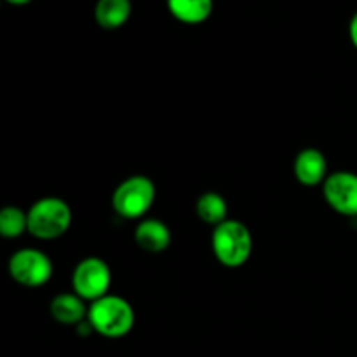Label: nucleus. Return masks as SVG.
Segmentation results:
<instances>
[{"instance_id":"obj_1","label":"nucleus","mask_w":357,"mask_h":357,"mask_svg":"<svg viewBox=\"0 0 357 357\" xmlns=\"http://www.w3.org/2000/svg\"><path fill=\"white\" fill-rule=\"evenodd\" d=\"M87 319L94 333L107 338H122L135 326V310L128 300L107 295L91 303Z\"/></svg>"},{"instance_id":"obj_2","label":"nucleus","mask_w":357,"mask_h":357,"mask_svg":"<svg viewBox=\"0 0 357 357\" xmlns=\"http://www.w3.org/2000/svg\"><path fill=\"white\" fill-rule=\"evenodd\" d=\"M211 246L216 260L223 267L237 268L250 260L253 237L244 223L237 220H225L213 230Z\"/></svg>"},{"instance_id":"obj_3","label":"nucleus","mask_w":357,"mask_h":357,"mask_svg":"<svg viewBox=\"0 0 357 357\" xmlns=\"http://www.w3.org/2000/svg\"><path fill=\"white\" fill-rule=\"evenodd\" d=\"M72 225V209L63 199L44 197L28 211V232L40 241L61 237Z\"/></svg>"},{"instance_id":"obj_4","label":"nucleus","mask_w":357,"mask_h":357,"mask_svg":"<svg viewBox=\"0 0 357 357\" xmlns=\"http://www.w3.org/2000/svg\"><path fill=\"white\" fill-rule=\"evenodd\" d=\"M155 201V185L150 178L136 174L122 181L114 192L112 204L122 218L136 220L149 213Z\"/></svg>"},{"instance_id":"obj_5","label":"nucleus","mask_w":357,"mask_h":357,"mask_svg":"<svg viewBox=\"0 0 357 357\" xmlns=\"http://www.w3.org/2000/svg\"><path fill=\"white\" fill-rule=\"evenodd\" d=\"M73 291L91 303L108 295L112 284L110 267L101 258L91 257L79 261L72 278Z\"/></svg>"},{"instance_id":"obj_6","label":"nucleus","mask_w":357,"mask_h":357,"mask_svg":"<svg viewBox=\"0 0 357 357\" xmlns=\"http://www.w3.org/2000/svg\"><path fill=\"white\" fill-rule=\"evenodd\" d=\"M9 274L17 284L26 288L44 286L52 275V264L47 255L33 248L16 251L9 260Z\"/></svg>"},{"instance_id":"obj_7","label":"nucleus","mask_w":357,"mask_h":357,"mask_svg":"<svg viewBox=\"0 0 357 357\" xmlns=\"http://www.w3.org/2000/svg\"><path fill=\"white\" fill-rule=\"evenodd\" d=\"M324 199L333 211L344 216H357V174L338 171L323 183Z\"/></svg>"},{"instance_id":"obj_8","label":"nucleus","mask_w":357,"mask_h":357,"mask_svg":"<svg viewBox=\"0 0 357 357\" xmlns=\"http://www.w3.org/2000/svg\"><path fill=\"white\" fill-rule=\"evenodd\" d=\"M295 176L305 187H317L326 181V157L317 149H305L295 159Z\"/></svg>"},{"instance_id":"obj_9","label":"nucleus","mask_w":357,"mask_h":357,"mask_svg":"<svg viewBox=\"0 0 357 357\" xmlns=\"http://www.w3.org/2000/svg\"><path fill=\"white\" fill-rule=\"evenodd\" d=\"M135 239L138 246L149 253H162L171 244V230L160 220H143L136 227Z\"/></svg>"},{"instance_id":"obj_10","label":"nucleus","mask_w":357,"mask_h":357,"mask_svg":"<svg viewBox=\"0 0 357 357\" xmlns=\"http://www.w3.org/2000/svg\"><path fill=\"white\" fill-rule=\"evenodd\" d=\"M86 300L80 298L77 293H61L51 302V316L58 323L66 326H79L87 319L89 309L86 307Z\"/></svg>"},{"instance_id":"obj_11","label":"nucleus","mask_w":357,"mask_h":357,"mask_svg":"<svg viewBox=\"0 0 357 357\" xmlns=\"http://www.w3.org/2000/svg\"><path fill=\"white\" fill-rule=\"evenodd\" d=\"M131 9V0H98L94 20L105 30H115L128 23Z\"/></svg>"},{"instance_id":"obj_12","label":"nucleus","mask_w":357,"mask_h":357,"mask_svg":"<svg viewBox=\"0 0 357 357\" xmlns=\"http://www.w3.org/2000/svg\"><path fill=\"white\" fill-rule=\"evenodd\" d=\"M167 9L185 24H201L213 13V0H167Z\"/></svg>"},{"instance_id":"obj_13","label":"nucleus","mask_w":357,"mask_h":357,"mask_svg":"<svg viewBox=\"0 0 357 357\" xmlns=\"http://www.w3.org/2000/svg\"><path fill=\"white\" fill-rule=\"evenodd\" d=\"M195 211L202 222L218 227L227 220V201L216 192H206L197 199Z\"/></svg>"},{"instance_id":"obj_14","label":"nucleus","mask_w":357,"mask_h":357,"mask_svg":"<svg viewBox=\"0 0 357 357\" xmlns=\"http://www.w3.org/2000/svg\"><path fill=\"white\" fill-rule=\"evenodd\" d=\"M28 230V213L17 206H7L0 211V234L6 239H16Z\"/></svg>"},{"instance_id":"obj_15","label":"nucleus","mask_w":357,"mask_h":357,"mask_svg":"<svg viewBox=\"0 0 357 357\" xmlns=\"http://www.w3.org/2000/svg\"><path fill=\"white\" fill-rule=\"evenodd\" d=\"M349 37H351L352 45L357 49V13L352 16L351 24H349Z\"/></svg>"},{"instance_id":"obj_16","label":"nucleus","mask_w":357,"mask_h":357,"mask_svg":"<svg viewBox=\"0 0 357 357\" xmlns=\"http://www.w3.org/2000/svg\"><path fill=\"white\" fill-rule=\"evenodd\" d=\"M6 2H9L10 6H26L31 0H6Z\"/></svg>"}]
</instances>
